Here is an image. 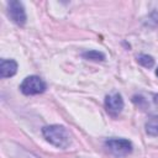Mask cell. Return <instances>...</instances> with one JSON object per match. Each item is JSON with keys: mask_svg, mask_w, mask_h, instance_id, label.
Returning <instances> with one entry per match:
<instances>
[{"mask_svg": "<svg viewBox=\"0 0 158 158\" xmlns=\"http://www.w3.org/2000/svg\"><path fill=\"white\" fill-rule=\"evenodd\" d=\"M7 14L10 19L19 26H23L26 23V11L21 1L11 0L7 2Z\"/></svg>", "mask_w": 158, "mask_h": 158, "instance_id": "5b68a950", "label": "cell"}, {"mask_svg": "<svg viewBox=\"0 0 158 158\" xmlns=\"http://www.w3.org/2000/svg\"><path fill=\"white\" fill-rule=\"evenodd\" d=\"M132 102L149 116L158 118V94L141 91L132 96Z\"/></svg>", "mask_w": 158, "mask_h": 158, "instance_id": "7a4b0ae2", "label": "cell"}, {"mask_svg": "<svg viewBox=\"0 0 158 158\" xmlns=\"http://www.w3.org/2000/svg\"><path fill=\"white\" fill-rule=\"evenodd\" d=\"M47 89V85L44 83V80L42 78H40L38 75H30L26 77L21 85H20V90L22 91V94L25 95H37V94H42L44 90Z\"/></svg>", "mask_w": 158, "mask_h": 158, "instance_id": "277c9868", "label": "cell"}, {"mask_svg": "<svg viewBox=\"0 0 158 158\" xmlns=\"http://www.w3.org/2000/svg\"><path fill=\"white\" fill-rule=\"evenodd\" d=\"M105 148L115 157H126L132 152V143L125 138H109L105 141Z\"/></svg>", "mask_w": 158, "mask_h": 158, "instance_id": "3957f363", "label": "cell"}, {"mask_svg": "<svg viewBox=\"0 0 158 158\" xmlns=\"http://www.w3.org/2000/svg\"><path fill=\"white\" fill-rule=\"evenodd\" d=\"M83 58L88 59V60H95V62H99V60H105V54L102 52H99V51H86L84 52L83 54Z\"/></svg>", "mask_w": 158, "mask_h": 158, "instance_id": "ba28073f", "label": "cell"}, {"mask_svg": "<svg viewBox=\"0 0 158 158\" xmlns=\"http://www.w3.org/2000/svg\"><path fill=\"white\" fill-rule=\"evenodd\" d=\"M43 137L53 146L58 148H65L70 143V135L68 130L62 125H49L42 128Z\"/></svg>", "mask_w": 158, "mask_h": 158, "instance_id": "6da1fadb", "label": "cell"}, {"mask_svg": "<svg viewBox=\"0 0 158 158\" xmlns=\"http://www.w3.org/2000/svg\"><path fill=\"white\" fill-rule=\"evenodd\" d=\"M137 62H138L141 65L146 67V68H152V67L154 65V59H153V57H151V56H148V54H139V56H137Z\"/></svg>", "mask_w": 158, "mask_h": 158, "instance_id": "30bf717a", "label": "cell"}, {"mask_svg": "<svg viewBox=\"0 0 158 158\" xmlns=\"http://www.w3.org/2000/svg\"><path fill=\"white\" fill-rule=\"evenodd\" d=\"M17 72V63L14 59H1L0 60V77L2 79L15 75Z\"/></svg>", "mask_w": 158, "mask_h": 158, "instance_id": "52a82bcc", "label": "cell"}, {"mask_svg": "<svg viewBox=\"0 0 158 158\" xmlns=\"http://www.w3.org/2000/svg\"><path fill=\"white\" fill-rule=\"evenodd\" d=\"M156 74H157V77H158V68H157V70H156Z\"/></svg>", "mask_w": 158, "mask_h": 158, "instance_id": "8fae6325", "label": "cell"}, {"mask_svg": "<svg viewBox=\"0 0 158 158\" xmlns=\"http://www.w3.org/2000/svg\"><path fill=\"white\" fill-rule=\"evenodd\" d=\"M146 132L149 136H158V118H152L146 123Z\"/></svg>", "mask_w": 158, "mask_h": 158, "instance_id": "9c48e42d", "label": "cell"}, {"mask_svg": "<svg viewBox=\"0 0 158 158\" xmlns=\"http://www.w3.org/2000/svg\"><path fill=\"white\" fill-rule=\"evenodd\" d=\"M105 109L111 116H114V117L118 116L123 109V99H122L121 94L114 93V94L107 95L105 98Z\"/></svg>", "mask_w": 158, "mask_h": 158, "instance_id": "8992f818", "label": "cell"}]
</instances>
